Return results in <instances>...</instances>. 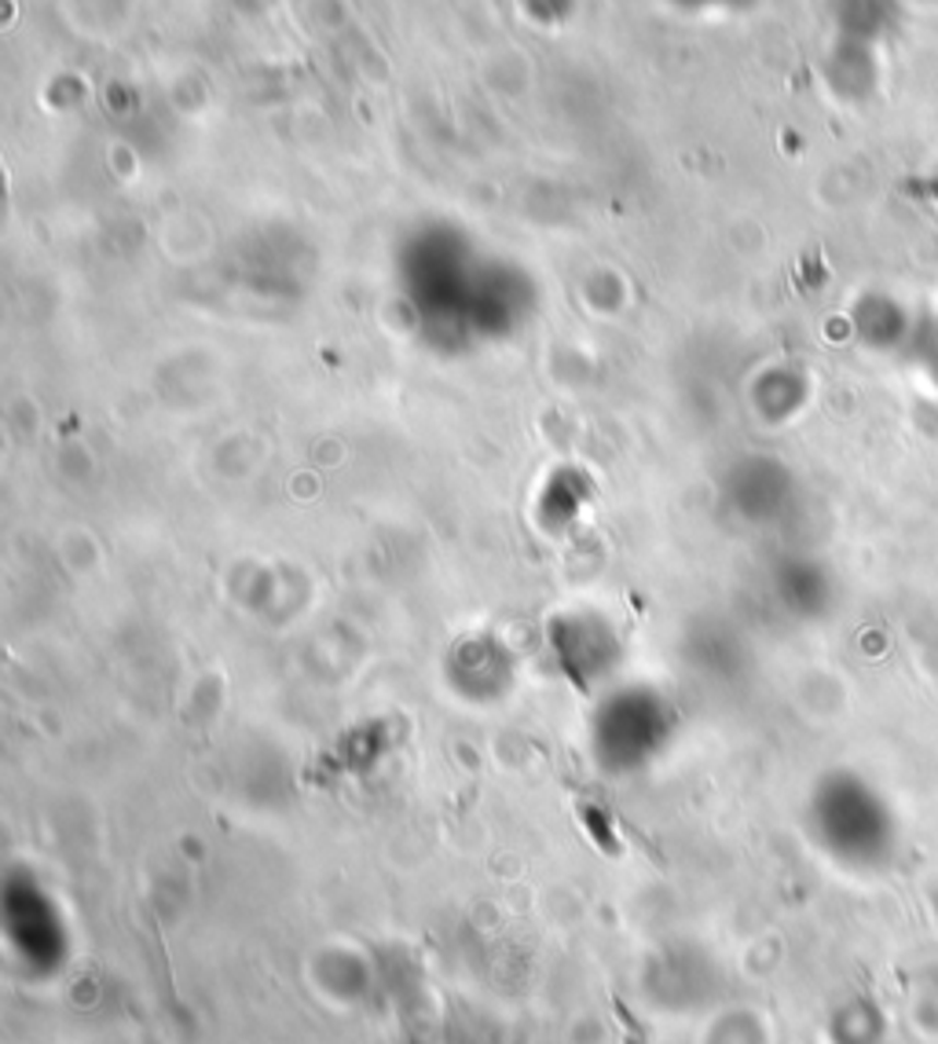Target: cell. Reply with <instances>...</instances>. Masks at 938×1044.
Instances as JSON below:
<instances>
[]
</instances>
